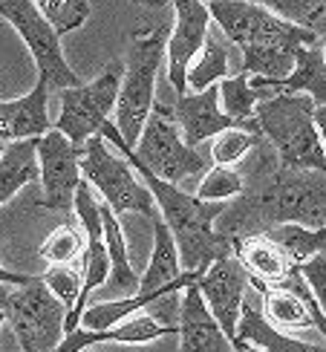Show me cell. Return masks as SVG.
<instances>
[{"mask_svg":"<svg viewBox=\"0 0 326 352\" xmlns=\"http://www.w3.org/2000/svg\"><path fill=\"white\" fill-rule=\"evenodd\" d=\"M122 72H124V64L110 61L107 69L101 72L96 81L58 90V98H61V116H58L52 130L67 136V142L76 151L90 136L98 133V127L105 124L107 116L113 113L118 84H122Z\"/></svg>","mask_w":326,"mask_h":352,"instance_id":"ba28073f","label":"cell"},{"mask_svg":"<svg viewBox=\"0 0 326 352\" xmlns=\"http://www.w3.org/2000/svg\"><path fill=\"white\" fill-rule=\"evenodd\" d=\"M243 176V190L226 205L214 228L226 240H240L251 234H263L274 226H326V179L318 170L280 168L269 142L251 148V165Z\"/></svg>","mask_w":326,"mask_h":352,"instance_id":"6da1fadb","label":"cell"},{"mask_svg":"<svg viewBox=\"0 0 326 352\" xmlns=\"http://www.w3.org/2000/svg\"><path fill=\"white\" fill-rule=\"evenodd\" d=\"M41 283L47 286L50 295L61 300L69 312L81 292V272L72 266V263H50V269L41 274Z\"/></svg>","mask_w":326,"mask_h":352,"instance_id":"1f68e13d","label":"cell"},{"mask_svg":"<svg viewBox=\"0 0 326 352\" xmlns=\"http://www.w3.org/2000/svg\"><path fill=\"white\" fill-rule=\"evenodd\" d=\"M47 101H50V84L43 78H38L35 90H29L23 98L0 101V142L6 144L26 142L52 130Z\"/></svg>","mask_w":326,"mask_h":352,"instance_id":"ffe728a7","label":"cell"},{"mask_svg":"<svg viewBox=\"0 0 326 352\" xmlns=\"http://www.w3.org/2000/svg\"><path fill=\"white\" fill-rule=\"evenodd\" d=\"M272 243H277L283 252L292 257V263H301L315 257L323 252L326 243V228H303V226H274L269 231H263Z\"/></svg>","mask_w":326,"mask_h":352,"instance_id":"4316f807","label":"cell"},{"mask_svg":"<svg viewBox=\"0 0 326 352\" xmlns=\"http://www.w3.org/2000/svg\"><path fill=\"white\" fill-rule=\"evenodd\" d=\"M35 162L38 179L43 185V208L72 211V197L81 182L78 151L58 130H47L35 139Z\"/></svg>","mask_w":326,"mask_h":352,"instance_id":"8fae6325","label":"cell"},{"mask_svg":"<svg viewBox=\"0 0 326 352\" xmlns=\"http://www.w3.org/2000/svg\"><path fill=\"white\" fill-rule=\"evenodd\" d=\"M168 23H159L151 32L133 35L130 38V55L122 72V84H118L116 96V122L113 127L127 148L133 151L139 142V133L147 122V116L153 110V90H156V72L165 55L168 43Z\"/></svg>","mask_w":326,"mask_h":352,"instance_id":"5b68a950","label":"cell"},{"mask_svg":"<svg viewBox=\"0 0 326 352\" xmlns=\"http://www.w3.org/2000/svg\"><path fill=\"white\" fill-rule=\"evenodd\" d=\"M151 223H153V257H151V263H147V272L139 277L136 295L147 298V303L153 306L159 298L173 295V292H182L188 283L199 280V274L180 269V257H176L173 237L165 228V223L159 219V214L151 217Z\"/></svg>","mask_w":326,"mask_h":352,"instance_id":"2e32d148","label":"cell"},{"mask_svg":"<svg viewBox=\"0 0 326 352\" xmlns=\"http://www.w3.org/2000/svg\"><path fill=\"white\" fill-rule=\"evenodd\" d=\"M98 136L105 139V142H110L113 148L118 151V156H122L133 170H136L139 179L147 182L144 188H147V194L153 197L159 219L171 231L182 272L202 274L214 260L231 254V240H226L214 228V219L222 211H226V205H222V202H202L194 194L182 190L180 185L162 182L159 176H153L136 156H133V151L122 142V136H118V130L113 127V122L101 124L98 127Z\"/></svg>","mask_w":326,"mask_h":352,"instance_id":"7a4b0ae2","label":"cell"},{"mask_svg":"<svg viewBox=\"0 0 326 352\" xmlns=\"http://www.w3.org/2000/svg\"><path fill=\"white\" fill-rule=\"evenodd\" d=\"M180 344L182 352H231V341L222 335L217 320L211 318L208 306H205L197 280L188 283L180 292Z\"/></svg>","mask_w":326,"mask_h":352,"instance_id":"d6986e66","label":"cell"},{"mask_svg":"<svg viewBox=\"0 0 326 352\" xmlns=\"http://www.w3.org/2000/svg\"><path fill=\"white\" fill-rule=\"evenodd\" d=\"M78 170L84 173L87 185L101 190V197L107 199V208L116 217L136 211V214H144L151 219L156 214L153 197L147 194V188L142 185L136 170H133L118 153H113L98 133L90 136L78 148Z\"/></svg>","mask_w":326,"mask_h":352,"instance_id":"52a82bcc","label":"cell"},{"mask_svg":"<svg viewBox=\"0 0 326 352\" xmlns=\"http://www.w3.org/2000/svg\"><path fill=\"white\" fill-rule=\"evenodd\" d=\"M153 113H159L162 119H168L176 130H180L182 142L194 151L208 136H219L222 130L240 127L219 110L217 84L205 87V90H199L194 96H180L176 104H159V101H153Z\"/></svg>","mask_w":326,"mask_h":352,"instance_id":"4fadbf2b","label":"cell"},{"mask_svg":"<svg viewBox=\"0 0 326 352\" xmlns=\"http://www.w3.org/2000/svg\"><path fill=\"white\" fill-rule=\"evenodd\" d=\"M98 214H101V237H105V252H107L110 274H113L110 286L118 289V292H130V295H136L139 274L133 272V266H130L127 240H124L122 226H118V217L107 208V205H98Z\"/></svg>","mask_w":326,"mask_h":352,"instance_id":"cb8c5ba5","label":"cell"},{"mask_svg":"<svg viewBox=\"0 0 326 352\" xmlns=\"http://www.w3.org/2000/svg\"><path fill=\"white\" fill-rule=\"evenodd\" d=\"M205 6H208L211 21H217L222 29V35L243 50L246 76L280 81L294 67V50L323 43V38L280 21L277 14L248 0H211Z\"/></svg>","mask_w":326,"mask_h":352,"instance_id":"3957f363","label":"cell"},{"mask_svg":"<svg viewBox=\"0 0 326 352\" xmlns=\"http://www.w3.org/2000/svg\"><path fill=\"white\" fill-rule=\"evenodd\" d=\"M35 274H18V272H6L3 266H0V286H23L29 283Z\"/></svg>","mask_w":326,"mask_h":352,"instance_id":"e575fe53","label":"cell"},{"mask_svg":"<svg viewBox=\"0 0 326 352\" xmlns=\"http://www.w3.org/2000/svg\"><path fill=\"white\" fill-rule=\"evenodd\" d=\"M133 3H139V6H151V9H162V6H168L171 0H133Z\"/></svg>","mask_w":326,"mask_h":352,"instance_id":"d590c367","label":"cell"},{"mask_svg":"<svg viewBox=\"0 0 326 352\" xmlns=\"http://www.w3.org/2000/svg\"><path fill=\"white\" fill-rule=\"evenodd\" d=\"M263 300H265V320L274 329H309L315 327L320 335H326V315L323 306L315 300V295L306 289L301 274H294L283 289H269V286H254Z\"/></svg>","mask_w":326,"mask_h":352,"instance_id":"9a60e30c","label":"cell"},{"mask_svg":"<svg viewBox=\"0 0 326 352\" xmlns=\"http://www.w3.org/2000/svg\"><path fill=\"white\" fill-rule=\"evenodd\" d=\"M133 156L153 176H159L162 182H171V185H180L191 179V176H199L211 168L208 159H202L199 151L188 148L180 136V130L153 110L142 127Z\"/></svg>","mask_w":326,"mask_h":352,"instance_id":"30bf717a","label":"cell"},{"mask_svg":"<svg viewBox=\"0 0 326 352\" xmlns=\"http://www.w3.org/2000/svg\"><path fill=\"white\" fill-rule=\"evenodd\" d=\"M231 352H260V349H254L251 344H243V341H231Z\"/></svg>","mask_w":326,"mask_h":352,"instance_id":"8d00e7d4","label":"cell"},{"mask_svg":"<svg viewBox=\"0 0 326 352\" xmlns=\"http://www.w3.org/2000/svg\"><path fill=\"white\" fill-rule=\"evenodd\" d=\"M248 87L257 93L260 101L272 93H289V96H309L315 104H323L326 101V52H323V43L294 50V67L286 78L269 81V78L248 76Z\"/></svg>","mask_w":326,"mask_h":352,"instance_id":"ac0fdd59","label":"cell"},{"mask_svg":"<svg viewBox=\"0 0 326 352\" xmlns=\"http://www.w3.org/2000/svg\"><path fill=\"white\" fill-rule=\"evenodd\" d=\"M199 3H211V0H199Z\"/></svg>","mask_w":326,"mask_h":352,"instance_id":"f35d334b","label":"cell"},{"mask_svg":"<svg viewBox=\"0 0 326 352\" xmlns=\"http://www.w3.org/2000/svg\"><path fill=\"white\" fill-rule=\"evenodd\" d=\"M0 312L12 324L21 352H55L64 338L67 306L50 295L41 277L23 286H3Z\"/></svg>","mask_w":326,"mask_h":352,"instance_id":"8992f818","label":"cell"},{"mask_svg":"<svg viewBox=\"0 0 326 352\" xmlns=\"http://www.w3.org/2000/svg\"><path fill=\"white\" fill-rule=\"evenodd\" d=\"M32 6L50 21L58 35L76 32L90 18V0H32Z\"/></svg>","mask_w":326,"mask_h":352,"instance_id":"f1b7e54d","label":"cell"},{"mask_svg":"<svg viewBox=\"0 0 326 352\" xmlns=\"http://www.w3.org/2000/svg\"><path fill=\"white\" fill-rule=\"evenodd\" d=\"M217 93L222 98V113L228 116L231 122H237L240 127L251 130V133H260L257 122H254V104H257V93L248 87V76L240 72L234 78H222L217 81Z\"/></svg>","mask_w":326,"mask_h":352,"instance_id":"d4e9b609","label":"cell"},{"mask_svg":"<svg viewBox=\"0 0 326 352\" xmlns=\"http://www.w3.org/2000/svg\"><path fill=\"white\" fill-rule=\"evenodd\" d=\"M248 3H257L265 12L277 14L280 21L294 23L312 32L318 38H323V14H326V0H248Z\"/></svg>","mask_w":326,"mask_h":352,"instance_id":"484cf974","label":"cell"},{"mask_svg":"<svg viewBox=\"0 0 326 352\" xmlns=\"http://www.w3.org/2000/svg\"><path fill=\"white\" fill-rule=\"evenodd\" d=\"M234 341L251 344L260 352H326L323 344H306V341H298L292 335L274 329L248 300H243L240 306V320H237Z\"/></svg>","mask_w":326,"mask_h":352,"instance_id":"7402d4cb","label":"cell"},{"mask_svg":"<svg viewBox=\"0 0 326 352\" xmlns=\"http://www.w3.org/2000/svg\"><path fill=\"white\" fill-rule=\"evenodd\" d=\"M298 274H301V280L306 283V289L315 295V300L320 303L323 295H326V257H323V252L303 260L298 266Z\"/></svg>","mask_w":326,"mask_h":352,"instance_id":"836d02e7","label":"cell"},{"mask_svg":"<svg viewBox=\"0 0 326 352\" xmlns=\"http://www.w3.org/2000/svg\"><path fill=\"white\" fill-rule=\"evenodd\" d=\"M173 12H176V26L173 32H168V81L176 90V98L188 96L185 87V72L194 61V55L199 52V47L205 43L208 35V23L211 14L208 6L199 3V0H171Z\"/></svg>","mask_w":326,"mask_h":352,"instance_id":"5bb4252c","label":"cell"},{"mask_svg":"<svg viewBox=\"0 0 326 352\" xmlns=\"http://www.w3.org/2000/svg\"><path fill=\"white\" fill-rule=\"evenodd\" d=\"M315 101L309 96L272 93L254 104V122L260 136L269 142L280 168L326 170L323 136L312 122Z\"/></svg>","mask_w":326,"mask_h":352,"instance_id":"277c9868","label":"cell"},{"mask_svg":"<svg viewBox=\"0 0 326 352\" xmlns=\"http://www.w3.org/2000/svg\"><path fill=\"white\" fill-rule=\"evenodd\" d=\"M231 254L240 260L251 286L283 289L298 274V263H292V257L277 243L265 237V234H251V237L231 240Z\"/></svg>","mask_w":326,"mask_h":352,"instance_id":"e0dca14e","label":"cell"},{"mask_svg":"<svg viewBox=\"0 0 326 352\" xmlns=\"http://www.w3.org/2000/svg\"><path fill=\"white\" fill-rule=\"evenodd\" d=\"M246 286H248V274L234 254L214 260L197 280V289L205 306H208L211 318L217 320V327L222 329V335L228 341H234L237 320H240V306L246 300L243 298Z\"/></svg>","mask_w":326,"mask_h":352,"instance_id":"7c38bea8","label":"cell"},{"mask_svg":"<svg viewBox=\"0 0 326 352\" xmlns=\"http://www.w3.org/2000/svg\"><path fill=\"white\" fill-rule=\"evenodd\" d=\"M240 190H243L240 170L214 165V168L205 170V179L199 182V190L194 197L202 199V202H226V199L240 197Z\"/></svg>","mask_w":326,"mask_h":352,"instance_id":"4dcf8cb0","label":"cell"},{"mask_svg":"<svg viewBox=\"0 0 326 352\" xmlns=\"http://www.w3.org/2000/svg\"><path fill=\"white\" fill-rule=\"evenodd\" d=\"M0 18L14 26V32L23 38L38 67V78L50 84V90H67L78 87L81 78L67 64L61 50V35L50 26V21L32 6V0H0Z\"/></svg>","mask_w":326,"mask_h":352,"instance_id":"9c48e42d","label":"cell"},{"mask_svg":"<svg viewBox=\"0 0 326 352\" xmlns=\"http://www.w3.org/2000/svg\"><path fill=\"white\" fill-rule=\"evenodd\" d=\"M0 295H3V286H0Z\"/></svg>","mask_w":326,"mask_h":352,"instance_id":"ab89813d","label":"cell"},{"mask_svg":"<svg viewBox=\"0 0 326 352\" xmlns=\"http://www.w3.org/2000/svg\"><path fill=\"white\" fill-rule=\"evenodd\" d=\"M257 142H260V133H251V130H246V127L222 130L211 144V162L222 165V168H231V165L240 162L243 156H248Z\"/></svg>","mask_w":326,"mask_h":352,"instance_id":"f546056e","label":"cell"},{"mask_svg":"<svg viewBox=\"0 0 326 352\" xmlns=\"http://www.w3.org/2000/svg\"><path fill=\"white\" fill-rule=\"evenodd\" d=\"M3 320H6V315H3V312H0V324H3Z\"/></svg>","mask_w":326,"mask_h":352,"instance_id":"74e56055","label":"cell"},{"mask_svg":"<svg viewBox=\"0 0 326 352\" xmlns=\"http://www.w3.org/2000/svg\"><path fill=\"white\" fill-rule=\"evenodd\" d=\"M168 335H176V327H165L153 320L151 315H130L122 324H116L110 329H72L67 332L61 344L55 346V352H84L93 344H147L156 338H168Z\"/></svg>","mask_w":326,"mask_h":352,"instance_id":"44dd1931","label":"cell"},{"mask_svg":"<svg viewBox=\"0 0 326 352\" xmlns=\"http://www.w3.org/2000/svg\"><path fill=\"white\" fill-rule=\"evenodd\" d=\"M81 252H84V234H81V228L67 223V226H58L50 237L41 243L38 254L50 263H72Z\"/></svg>","mask_w":326,"mask_h":352,"instance_id":"d6a6232c","label":"cell"},{"mask_svg":"<svg viewBox=\"0 0 326 352\" xmlns=\"http://www.w3.org/2000/svg\"><path fill=\"white\" fill-rule=\"evenodd\" d=\"M226 72H228V47L219 38L205 35L199 61L191 64L188 72H185V87H191V90L199 93V90H205V87L222 81L226 78Z\"/></svg>","mask_w":326,"mask_h":352,"instance_id":"83f0119b","label":"cell"},{"mask_svg":"<svg viewBox=\"0 0 326 352\" xmlns=\"http://www.w3.org/2000/svg\"><path fill=\"white\" fill-rule=\"evenodd\" d=\"M29 182H38L35 139L9 142L6 148H0V205L9 202Z\"/></svg>","mask_w":326,"mask_h":352,"instance_id":"603a6c76","label":"cell"}]
</instances>
